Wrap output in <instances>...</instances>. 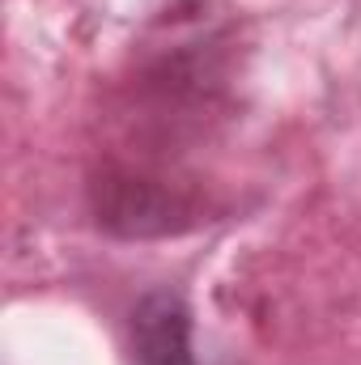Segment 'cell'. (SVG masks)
I'll return each instance as SVG.
<instances>
[{"label": "cell", "mask_w": 361, "mask_h": 365, "mask_svg": "<svg viewBox=\"0 0 361 365\" xmlns=\"http://www.w3.org/2000/svg\"><path fill=\"white\" fill-rule=\"evenodd\" d=\"M132 365H195L191 353V306L175 289H153L128 319Z\"/></svg>", "instance_id": "6da1fadb"}]
</instances>
